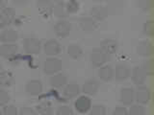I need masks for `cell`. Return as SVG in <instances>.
<instances>
[{"label":"cell","instance_id":"b9f144b4","mask_svg":"<svg viewBox=\"0 0 154 115\" xmlns=\"http://www.w3.org/2000/svg\"><path fill=\"white\" fill-rule=\"evenodd\" d=\"M0 115H3V111H2L1 109H0Z\"/></svg>","mask_w":154,"mask_h":115},{"label":"cell","instance_id":"277c9868","mask_svg":"<svg viewBox=\"0 0 154 115\" xmlns=\"http://www.w3.org/2000/svg\"><path fill=\"white\" fill-rule=\"evenodd\" d=\"M72 29V25L69 21L66 19H59L54 26L55 34L59 37H66L70 34Z\"/></svg>","mask_w":154,"mask_h":115},{"label":"cell","instance_id":"4316f807","mask_svg":"<svg viewBox=\"0 0 154 115\" xmlns=\"http://www.w3.org/2000/svg\"><path fill=\"white\" fill-rule=\"evenodd\" d=\"M14 81V76L9 71H2L0 73V86L3 87H9L11 86Z\"/></svg>","mask_w":154,"mask_h":115},{"label":"cell","instance_id":"5b68a950","mask_svg":"<svg viewBox=\"0 0 154 115\" xmlns=\"http://www.w3.org/2000/svg\"><path fill=\"white\" fill-rule=\"evenodd\" d=\"M135 101L139 105H146L150 101V90L147 86L140 85L135 90Z\"/></svg>","mask_w":154,"mask_h":115},{"label":"cell","instance_id":"e575fe53","mask_svg":"<svg viewBox=\"0 0 154 115\" xmlns=\"http://www.w3.org/2000/svg\"><path fill=\"white\" fill-rule=\"evenodd\" d=\"M137 5L142 11L148 12L152 7V1H150V0H140L137 2Z\"/></svg>","mask_w":154,"mask_h":115},{"label":"cell","instance_id":"8d00e7d4","mask_svg":"<svg viewBox=\"0 0 154 115\" xmlns=\"http://www.w3.org/2000/svg\"><path fill=\"white\" fill-rule=\"evenodd\" d=\"M19 115H38L35 109L29 107H22L19 110Z\"/></svg>","mask_w":154,"mask_h":115},{"label":"cell","instance_id":"f35d334b","mask_svg":"<svg viewBox=\"0 0 154 115\" xmlns=\"http://www.w3.org/2000/svg\"><path fill=\"white\" fill-rule=\"evenodd\" d=\"M5 8H6V2L3 1V0H0V11H3Z\"/></svg>","mask_w":154,"mask_h":115},{"label":"cell","instance_id":"ac0fdd59","mask_svg":"<svg viewBox=\"0 0 154 115\" xmlns=\"http://www.w3.org/2000/svg\"><path fill=\"white\" fill-rule=\"evenodd\" d=\"M131 78H132L134 84H136L137 86L143 85V84L146 83V75L141 67V65L134 67L133 70H132V77Z\"/></svg>","mask_w":154,"mask_h":115},{"label":"cell","instance_id":"44dd1931","mask_svg":"<svg viewBox=\"0 0 154 115\" xmlns=\"http://www.w3.org/2000/svg\"><path fill=\"white\" fill-rule=\"evenodd\" d=\"M137 53L143 57H150L153 53V46L150 41L143 40L137 45Z\"/></svg>","mask_w":154,"mask_h":115},{"label":"cell","instance_id":"52a82bcc","mask_svg":"<svg viewBox=\"0 0 154 115\" xmlns=\"http://www.w3.org/2000/svg\"><path fill=\"white\" fill-rule=\"evenodd\" d=\"M74 108L79 113H86L90 111L91 108V100L89 96L83 95L78 97L74 102Z\"/></svg>","mask_w":154,"mask_h":115},{"label":"cell","instance_id":"7402d4cb","mask_svg":"<svg viewBox=\"0 0 154 115\" xmlns=\"http://www.w3.org/2000/svg\"><path fill=\"white\" fill-rule=\"evenodd\" d=\"M1 13H2V23L0 26L5 27L14 22V18H16V12H14V10L13 8L6 7Z\"/></svg>","mask_w":154,"mask_h":115},{"label":"cell","instance_id":"e0dca14e","mask_svg":"<svg viewBox=\"0 0 154 115\" xmlns=\"http://www.w3.org/2000/svg\"><path fill=\"white\" fill-rule=\"evenodd\" d=\"M79 25L84 32L91 33L97 28V22L91 16H83L80 18Z\"/></svg>","mask_w":154,"mask_h":115},{"label":"cell","instance_id":"836d02e7","mask_svg":"<svg viewBox=\"0 0 154 115\" xmlns=\"http://www.w3.org/2000/svg\"><path fill=\"white\" fill-rule=\"evenodd\" d=\"M3 115H17L18 111L17 108L14 105H6L3 108Z\"/></svg>","mask_w":154,"mask_h":115},{"label":"cell","instance_id":"60d3db41","mask_svg":"<svg viewBox=\"0 0 154 115\" xmlns=\"http://www.w3.org/2000/svg\"><path fill=\"white\" fill-rule=\"evenodd\" d=\"M2 69H3V65H2L1 62H0V73L2 72Z\"/></svg>","mask_w":154,"mask_h":115},{"label":"cell","instance_id":"2e32d148","mask_svg":"<svg viewBox=\"0 0 154 115\" xmlns=\"http://www.w3.org/2000/svg\"><path fill=\"white\" fill-rule=\"evenodd\" d=\"M63 94H64V96L67 99L76 98L77 96L80 94V87H79L78 84L75 83V81H70V83H67L66 84V86L64 87Z\"/></svg>","mask_w":154,"mask_h":115},{"label":"cell","instance_id":"9a60e30c","mask_svg":"<svg viewBox=\"0 0 154 115\" xmlns=\"http://www.w3.org/2000/svg\"><path fill=\"white\" fill-rule=\"evenodd\" d=\"M108 14H109L108 9L105 6H101V5L94 6L91 10V16L93 17L96 22L103 21L104 19L108 17Z\"/></svg>","mask_w":154,"mask_h":115},{"label":"cell","instance_id":"8992f818","mask_svg":"<svg viewBox=\"0 0 154 115\" xmlns=\"http://www.w3.org/2000/svg\"><path fill=\"white\" fill-rule=\"evenodd\" d=\"M42 83L40 80H31L28 81L25 85V91L29 96L36 97L42 93Z\"/></svg>","mask_w":154,"mask_h":115},{"label":"cell","instance_id":"9c48e42d","mask_svg":"<svg viewBox=\"0 0 154 115\" xmlns=\"http://www.w3.org/2000/svg\"><path fill=\"white\" fill-rule=\"evenodd\" d=\"M130 75H131V69L128 65L124 63L118 64L114 69V78L119 81H126L129 79Z\"/></svg>","mask_w":154,"mask_h":115},{"label":"cell","instance_id":"4dcf8cb0","mask_svg":"<svg viewBox=\"0 0 154 115\" xmlns=\"http://www.w3.org/2000/svg\"><path fill=\"white\" fill-rule=\"evenodd\" d=\"M90 115H106V108L103 105H91L90 109Z\"/></svg>","mask_w":154,"mask_h":115},{"label":"cell","instance_id":"4fadbf2b","mask_svg":"<svg viewBox=\"0 0 154 115\" xmlns=\"http://www.w3.org/2000/svg\"><path fill=\"white\" fill-rule=\"evenodd\" d=\"M18 40V34L13 28L6 27L0 34V40L3 43H14Z\"/></svg>","mask_w":154,"mask_h":115},{"label":"cell","instance_id":"484cf974","mask_svg":"<svg viewBox=\"0 0 154 115\" xmlns=\"http://www.w3.org/2000/svg\"><path fill=\"white\" fill-rule=\"evenodd\" d=\"M67 54L73 60H78L83 55V50L79 44L76 43H72L69 47H67Z\"/></svg>","mask_w":154,"mask_h":115},{"label":"cell","instance_id":"ffe728a7","mask_svg":"<svg viewBox=\"0 0 154 115\" xmlns=\"http://www.w3.org/2000/svg\"><path fill=\"white\" fill-rule=\"evenodd\" d=\"M98 77L103 81H110L114 79V68L109 64H104L99 67L98 69Z\"/></svg>","mask_w":154,"mask_h":115},{"label":"cell","instance_id":"3957f363","mask_svg":"<svg viewBox=\"0 0 154 115\" xmlns=\"http://www.w3.org/2000/svg\"><path fill=\"white\" fill-rule=\"evenodd\" d=\"M90 60L94 66L101 67L108 60V55L106 54V53H104L100 48H94V49H93V51L91 52Z\"/></svg>","mask_w":154,"mask_h":115},{"label":"cell","instance_id":"603a6c76","mask_svg":"<svg viewBox=\"0 0 154 115\" xmlns=\"http://www.w3.org/2000/svg\"><path fill=\"white\" fill-rule=\"evenodd\" d=\"M53 6H54V4L51 1H48V0H40V1L37 2L38 11L45 16H48V14L53 13Z\"/></svg>","mask_w":154,"mask_h":115},{"label":"cell","instance_id":"d4e9b609","mask_svg":"<svg viewBox=\"0 0 154 115\" xmlns=\"http://www.w3.org/2000/svg\"><path fill=\"white\" fill-rule=\"evenodd\" d=\"M37 112L41 115H52L53 108L50 102L48 101H43L37 105Z\"/></svg>","mask_w":154,"mask_h":115},{"label":"cell","instance_id":"74e56055","mask_svg":"<svg viewBox=\"0 0 154 115\" xmlns=\"http://www.w3.org/2000/svg\"><path fill=\"white\" fill-rule=\"evenodd\" d=\"M113 115H129L128 110L123 105H118L117 108L114 109Z\"/></svg>","mask_w":154,"mask_h":115},{"label":"cell","instance_id":"f1b7e54d","mask_svg":"<svg viewBox=\"0 0 154 115\" xmlns=\"http://www.w3.org/2000/svg\"><path fill=\"white\" fill-rule=\"evenodd\" d=\"M141 67L143 68V70L144 71V73H146V76H150L153 74V68H154V65H153V60L152 59H147L146 60L143 64L141 65Z\"/></svg>","mask_w":154,"mask_h":115},{"label":"cell","instance_id":"5bb4252c","mask_svg":"<svg viewBox=\"0 0 154 115\" xmlns=\"http://www.w3.org/2000/svg\"><path fill=\"white\" fill-rule=\"evenodd\" d=\"M99 89V83L97 80L95 79H89L87 80L83 86H82V91L85 93L87 96H94L97 93Z\"/></svg>","mask_w":154,"mask_h":115},{"label":"cell","instance_id":"ab89813d","mask_svg":"<svg viewBox=\"0 0 154 115\" xmlns=\"http://www.w3.org/2000/svg\"><path fill=\"white\" fill-rule=\"evenodd\" d=\"M1 23H2V13L0 12V25H1Z\"/></svg>","mask_w":154,"mask_h":115},{"label":"cell","instance_id":"30bf717a","mask_svg":"<svg viewBox=\"0 0 154 115\" xmlns=\"http://www.w3.org/2000/svg\"><path fill=\"white\" fill-rule=\"evenodd\" d=\"M43 51L49 57L58 56L61 53V44L55 40H49L43 44Z\"/></svg>","mask_w":154,"mask_h":115},{"label":"cell","instance_id":"cb8c5ba5","mask_svg":"<svg viewBox=\"0 0 154 115\" xmlns=\"http://www.w3.org/2000/svg\"><path fill=\"white\" fill-rule=\"evenodd\" d=\"M53 13L54 14L59 17L60 19H64L65 17L67 16V12H66V3L65 2H56L53 6Z\"/></svg>","mask_w":154,"mask_h":115},{"label":"cell","instance_id":"ba28073f","mask_svg":"<svg viewBox=\"0 0 154 115\" xmlns=\"http://www.w3.org/2000/svg\"><path fill=\"white\" fill-rule=\"evenodd\" d=\"M18 53L17 43H3L0 46V55L5 59H13Z\"/></svg>","mask_w":154,"mask_h":115},{"label":"cell","instance_id":"d6986e66","mask_svg":"<svg viewBox=\"0 0 154 115\" xmlns=\"http://www.w3.org/2000/svg\"><path fill=\"white\" fill-rule=\"evenodd\" d=\"M50 85L54 88H63L65 87L66 84H67V77L64 73H57L55 75H52L49 80Z\"/></svg>","mask_w":154,"mask_h":115},{"label":"cell","instance_id":"7c38bea8","mask_svg":"<svg viewBox=\"0 0 154 115\" xmlns=\"http://www.w3.org/2000/svg\"><path fill=\"white\" fill-rule=\"evenodd\" d=\"M120 103L123 105H131L135 101V90L132 87H124L120 90Z\"/></svg>","mask_w":154,"mask_h":115},{"label":"cell","instance_id":"8fae6325","mask_svg":"<svg viewBox=\"0 0 154 115\" xmlns=\"http://www.w3.org/2000/svg\"><path fill=\"white\" fill-rule=\"evenodd\" d=\"M100 49L107 55H113L118 51L119 43L113 38H105L100 42Z\"/></svg>","mask_w":154,"mask_h":115},{"label":"cell","instance_id":"83f0119b","mask_svg":"<svg viewBox=\"0 0 154 115\" xmlns=\"http://www.w3.org/2000/svg\"><path fill=\"white\" fill-rule=\"evenodd\" d=\"M143 34L146 37L154 35V22L153 20H146L143 25Z\"/></svg>","mask_w":154,"mask_h":115},{"label":"cell","instance_id":"d6a6232c","mask_svg":"<svg viewBox=\"0 0 154 115\" xmlns=\"http://www.w3.org/2000/svg\"><path fill=\"white\" fill-rule=\"evenodd\" d=\"M11 100V96L4 88L0 87V105H6Z\"/></svg>","mask_w":154,"mask_h":115},{"label":"cell","instance_id":"7a4b0ae2","mask_svg":"<svg viewBox=\"0 0 154 115\" xmlns=\"http://www.w3.org/2000/svg\"><path fill=\"white\" fill-rule=\"evenodd\" d=\"M63 63L60 59L55 57H49L43 62V72L46 75H55L62 70Z\"/></svg>","mask_w":154,"mask_h":115},{"label":"cell","instance_id":"f546056e","mask_svg":"<svg viewBox=\"0 0 154 115\" xmlns=\"http://www.w3.org/2000/svg\"><path fill=\"white\" fill-rule=\"evenodd\" d=\"M130 109L128 111L129 115H146V109L142 105H130Z\"/></svg>","mask_w":154,"mask_h":115},{"label":"cell","instance_id":"6da1fadb","mask_svg":"<svg viewBox=\"0 0 154 115\" xmlns=\"http://www.w3.org/2000/svg\"><path fill=\"white\" fill-rule=\"evenodd\" d=\"M42 43L34 36H28L23 40V48L28 55H38L42 50Z\"/></svg>","mask_w":154,"mask_h":115},{"label":"cell","instance_id":"d590c367","mask_svg":"<svg viewBox=\"0 0 154 115\" xmlns=\"http://www.w3.org/2000/svg\"><path fill=\"white\" fill-rule=\"evenodd\" d=\"M56 115H73V111L69 105H61L57 109Z\"/></svg>","mask_w":154,"mask_h":115},{"label":"cell","instance_id":"1f68e13d","mask_svg":"<svg viewBox=\"0 0 154 115\" xmlns=\"http://www.w3.org/2000/svg\"><path fill=\"white\" fill-rule=\"evenodd\" d=\"M80 4L77 1H69L66 3V9L67 13H74L79 11Z\"/></svg>","mask_w":154,"mask_h":115}]
</instances>
